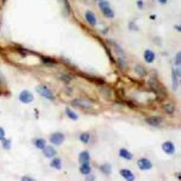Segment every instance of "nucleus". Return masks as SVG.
Wrapping results in <instances>:
<instances>
[{"label": "nucleus", "instance_id": "obj_26", "mask_svg": "<svg viewBox=\"0 0 181 181\" xmlns=\"http://www.w3.org/2000/svg\"><path fill=\"white\" fill-rule=\"evenodd\" d=\"M61 79H62V80L65 81L66 82H69L72 80V77L67 74H62V76H61Z\"/></svg>", "mask_w": 181, "mask_h": 181}, {"label": "nucleus", "instance_id": "obj_19", "mask_svg": "<svg viewBox=\"0 0 181 181\" xmlns=\"http://www.w3.org/2000/svg\"><path fill=\"white\" fill-rule=\"evenodd\" d=\"M65 112L67 116H68L71 120H77L78 119V116H77L73 111H72L70 108H68V107L66 108Z\"/></svg>", "mask_w": 181, "mask_h": 181}, {"label": "nucleus", "instance_id": "obj_6", "mask_svg": "<svg viewBox=\"0 0 181 181\" xmlns=\"http://www.w3.org/2000/svg\"><path fill=\"white\" fill-rule=\"evenodd\" d=\"M137 166L139 169L143 171L145 170H149L152 168V164L149 159H140L137 161Z\"/></svg>", "mask_w": 181, "mask_h": 181}, {"label": "nucleus", "instance_id": "obj_12", "mask_svg": "<svg viewBox=\"0 0 181 181\" xmlns=\"http://www.w3.org/2000/svg\"><path fill=\"white\" fill-rule=\"evenodd\" d=\"M79 161L81 164H89L90 155L87 151H84L79 154Z\"/></svg>", "mask_w": 181, "mask_h": 181}, {"label": "nucleus", "instance_id": "obj_17", "mask_svg": "<svg viewBox=\"0 0 181 181\" xmlns=\"http://www.w3.org/2000/svg\"><path fill=\"white\" fill-rule=\"evenodd\" d=\"M50 166H52L54 168L57 169V170H60L62 168V162H61V160L60 159H58V158L53 159L50 163Z\"/></svg>", "mask_w": 181, "mask_h": 181}, {"label": "nucleus", "instance_id": "obj_24", "mask_svg": "<svg viewBox=\"0 0 181 181\" xmlns=\"http://www.w3.org/2000/svg\"><path fill=\"white\" fill-rule=\"evenodd\" d=\"M90 139V134L88 133H83L80 135V140L84 144H87Z\"/></svg>", "mask_w": 181, "mask_h": 181}, {"label": "nucleus", "instance_id": "obj_8", "mask_svg": "<svg viewBox=\"0 0 181 181\" xmlns=\"http://www.w3.org/2000/svg\"><path fill=\"white\" fill-rule=\"evenodd\" d=\"M145 122L149 125L153 127L159 126L162 123V119L159 116H153L150 118H146Z\"/></svg>", "mask_w": 181, "mask_h": 181}, {"label": "nucleus", "instance_id": "obj_2", "mask_svg": "<svg viewBox=\"0 0 181 181\" xmlns=\"http://www.w3.org/2000/svg\"><path fill=\"white\" fill-rule=\"evenodd\" d=\"M36 91L38 94L42 96L47 99L50 101H54L55 99V96L54 93L51 91V90L45 85H39L36 87Z\"/></svg>", "mask_w": 181, "mask_h": 181}, {"label": "nucleus", "instance_id": "obj_32", "mask_svg": "<svg viewBox=\"0 0 181 181\" xmlns=\"http://www.w3.org/2000/svg\"><path fill=\"white\" fill-rule=\"evenodd\" d=\"M158 1H159V2L161 3V4H166V2H167V0H157Z\"/></svg>", "mask_w": 181, "mask_h": 181}, {"label": "nucleus", "instance_id": "obj_1", "mask_svg": "<svg viewBox=\"0 0 181 181\" xmlns=\"http://www.w3.org/2000/svg\"><path fill=\"white\" fill-rule=\"evenodd\" d=\"M149 86L151 87V90L160 98H166L167 96V91L165 87L159 81L156 79H150L149 80Z\"/></svg>", "mask_w": 181, "mask_h": 181}, {"label": "nucleus", "instance_id": "obj_4", "mask_svg": "<svg viewBox=\"0 0 181 181\" xmlns=\"http://www.w3.org/2000/svg\"><path fill=\"white\" fill-rule=\"evenodd\" d=\"M65 137L62 133L60 132H55L52 134L50 137V141L55 145H60L65 141Z\"/></svg>", "mask_w": 181, "mask_h": 181}, {"label": "nucleus", "instance_id": "obj_22", "mask_svg": "<svg viewBox=\"0 0 181 181\" xmlns=\"http://www.w3.org/2000/svg\"><path fill=\"white\" fill-rule=\"evenodd\" d=\"M46 141L43 139H38L36 141V146L38 149H43L45 147Z\"/></svg>", "mask_w": 181, "mask_h": 181}, {"label": "nucleus", "instance_id": "obj_16", "mask_svg": "<svg viewBox=\"0 0 181 181\" xmlns=\"http://www.w3.org/2000/svg\"><path fill=\"white\" fill-rule=\"evenodd\" d=\"M178 87V77L176 75L174 69H172V88L174 91L177 90Z\"/></svg>", "mask_w": 181, "mask_h": 181}, {"label": "nucleus", "instance_id": "obj_3", "mask_svg": "<svg viewBox=\"0 0 181 181\" xmlns=\"http://www.w3.org/2000/svg\"><path fill=\"white\" fill-rule=\"evenodd\" d=\"M100 9L103 13L105 16L108 18H113L114 17V12L112 10L109 3L107 1H101L99 3Z\"/></svg>", "mask_w": 181, "mask_h": 181}, {"label": "nucleus", "instance_id": "obj_18", "mask_svg": "<svg viewBox=\"0 0 181 181\" xmlns=\"http://www.w3.org/2000/svg\"><path fill=\"white\" fill-rule=\"evenodd\" d=\"M91 168H90L89 164H83L80 167V171L84 175H88L90 173Z\"/></svg>", "mask_w": 181, "mask_h": 181}, {"label": "nucleus", "instance_id": "obj_13", "mask_svg": "<svg viewBox=\"0 0 181 181\" xmlns=\"http://www.w3.org/2000/svg\"><path fill=\"white\" fill-rule=\"evenodd\" d=\"M73 104L75 105V106L81 107V108H90L91 106V103L88 101H84V100H81V99H76L73 101Z\"/></svg>", "mask_w": 181, "mask_h": 181}, {"label": "nucleus", "instance_id": "obj_33", "mask_svg": "<svg viewBox=\"0 0 181 181\" xmlns=\"http://www.w3.org/2000/svg\"><path fill=\"white\" fill-rule=\"evenodd\" d=\"M3 81H4V79H3L2 75H1V73H0V82H1V83H3Z\"/></svg>", "mask_w": 181, "mask_h": 181}, {"label": "nucleus", "instance_id": "obj_10", "mask_svg": "<svg viewBox=\"0 0 181 181\" xmlns=\"http://www.w3.org/2000/svg\"><path fill=\"white\" fill-rule=\"evenodd\" d=\"M43 154L47 158H52L53 156H55L57 154V151L55 149H54L52 146H47L46 147L44 148L43 149Z\"/></svg>", "mask_w": 181, "mask_h": 181}, {"label": "nucleus", "instance_id": "obj_21", "mask_svg": "<svg viewBox=\"0 0 181 181\" xmlns=\"http://www.w3.org/2000/svg\"><path fill=\"white\" fill-rule=\"evenodd\" d=\"M101 170L105 174H110L112 171V166L109 164H105L101 166Z\"/></svg>", "mask_w": 181, "mask_h": 181}, {"label": "nucleus", "instance_id": "obj_29", "mask_svg": "<svg viewBox=\"0 0 181 181\" xmlns=\"http://www.w3.org/2000/svg\"><path fill=\"white\" fill-rule=\"evenodd\" d=\"M52 61L53 60L50 58H45L43 60V62H45V63H54V62H52Z\"/></svg>", "mask_w": 181, "mask_h": 181}, {"label": "nucleus", "instance_id": "obj_9", "mask_svg": "<svg viewBox=\"0 0 181 181\" xmlns=\"http://www.w3.org/2000/svg\"><path fill=\"white\" fill-rule=\"evenodd\" d=\"M120 174L122 175V177L129 181H132L134 180V174L131 171L128 170V169H122L120 171Z\"/></svg>", "mask_w": 181, "mask_h": 181}, {"label": "nucleus", "instance_id": "obj_31", "mask_svg": "<svg viewBox=\"0 0 181 181\" xmlns=\"http://www.w3.org/2000/svg\"><path fill=\"white\" fill-rule=\"evenodd\" d=\"M138 6H139V8H142V5H143V2L141 1H139L137 2Z\"/></svg>", "mask_w": 181, "mask_h": 181}, {"label": "nucleus", "instance_id": "obj_20", "mask_svg": "<svg viewBox=\"0 0 181 181\" xmlns=\"http://www.w3.org/2000/svg\"><path fill=\"white\" fill-rule=\"evenodd\" d=\"M134 71L138 75L141 76V77H144L146 75V71L145 69L140 65H136L134 68Z\"/></svg>", "mask_w": 181, "mask_h": 181}, {"label": "nucleus", "instance_id": "obj_27", "mask_svg": "<svg viewBox=\"0 0 181 181\" xmlns=\"http://www.w3.org/2000/svg\"><path fill=\"white\" fill-rule=\"evenodd\" d=\"M118 65H119V66L121 67V68H125V67H127L126 62L120 58L118 60Z\"/></svg>", "mask_w": 181, "mask_h": 181}, {"label": "nucleus", "instance_id": "obj_14", "mask_svg": "<svg viewBox=\"0 0 181 181\" xmlns=\"http://www.w3.org/2000/svg\"><path fill=\"white\" fill-rule=\"evenodd\" d=\"M119 155L120 157L126 159V160H132L133 159L132 154L125 149H121L120 150Z\"/></svg>", "mask_w": 181, "mask_h": 181}, {"label": "nucleus", "instance_id": "obj_7", "mask_svg": "<svg viewBox=\"0 0 181 181\" xmlns=\"http://www.w3.org/2000/svg\"><path fill=\"white\" fill-rule=\"evenodd\" d=\"M162 149L166 154L172 155L175 152V146L171 141H166L162 144Z\"/></svg>", "mask_w": 181, "mask_h": 181}, {"label": "nucleus", "instance_id": "obj_15", "mask_svg": "<svg viewBox=\"0 0 181 181\" xmlns=\"http://www.w3.org/2000/svg\"><path fill=\"white\" fill-rule=\"evenodd\" d=\"M86 19L87 21L90 24V25H96V19L95 17L94 14L91 11H87L86 13Z\"/></svg>", "mask_w": 181, "mask_h": 181}, {"label": "nucleus", "instance_id": "obj_28", "mask_svg": "<svg viewBox=\"0 0 181 181\" xmlns=\"http://www.w3.org/2000/svg\"><path fill=\"white\" fill-rule=\"evenodd\" d=\"M4 135H5V132H4V129L0 127V140L4 137Z\"/></svg>", "mask_w": 181, "mask_h": 181}, {"label": "nucleus", "instance_id": "obj_5", "mask_svg": "<svg viewBox=\"0 0 181 181\" xmlns=\"http://www.w3.org/2000/svg\"><path fill=\"white\" fill-rule=\"evenodd\" d=\"M19 100L24 103H29L33 100V96L29 90H23L19 95Z\"/></svg>", "mask_w": 181, "mask_h": 181}, {"label": "nucleus", "instance_id": "obj_11", "mask_svg": "<svg viewBox=\"0 0 181 181\" xmlns=\"http://www.w3.org/2000/svg\"><path fill=\"white\" fill-rule=\"evenodd\" d=\"M144 60L148 63H152L155 59V54L150 50H146L144 54Z\"/></svg>", "mask_w": 181, "mask_h": 181}, {"label": "nucleus", "instance_id": "obj_23", "mask_svg": "<svg viewBox=\"0 0 181 181\" xmlns=\"http://www.w3.org/2000/svg\"><path fill=\"white\" fill-rule=\"evenodd\" d=\"M164 109L168 114H172L175 111V108L171 104H166L164 106Z\"/></svg>", "mask_w": 181, "mask_h": 181}, {"label": "nucleus", "instance_id": "obj_30", "mask_svg": "<svg viewBox=\"0 0 181 181\" xmlns=\"http://www.w3.org/2000/svg\"><path fill=\"white\" fill-rule=\"evenodd\" d=\"M22 180H33V179L30 178H28V177H24L22 178Z\"/></svg>", "mask_w": 181, "mask_h": 181}, {"label": "nucleus", "instance_id": "obj_25", "mask_svg": "<svg viewBox=\"0 0 181 181\" xmlns=\"http://www.w3.org/2000/svg\"><path fill=\"white\" fill-rule=\"evenodd\" d=\"M180 56H181V54H180V52H178V54L175 56V65L178 66V67H180V62H181Z\"/></svg>", "mask_w": 181, "mask_h": 181}]
</instances>
